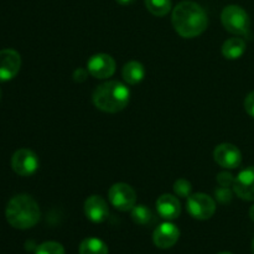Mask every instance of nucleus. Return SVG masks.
<instances>
[{
  "instance_id": "obj_13",
  "label": "nucleus",
  "mask_w": 254,
  "mask_h": 254,
  "mask_svg": "<svg viewBox=\"0 0 254 254\" xmlns=\"http://www.w3.org/2000/svg\"><path fill=\"white\" fill-rule=\"evenodd\" d=\"M84 215L93 223L104 222L109 215L108 205L101 196H89L84 202Z\"/></svg>"
},
{
  "instance_id": "obj_6",
  "label": "nucleus",
  "mask_w": 254,
  "mask_h": 254,
  "mask_svg": "<svg viewBox=\"0 0 254 254\" xmlns=\"http://www.w3.org/2000/svg\"><path fill=\"white\" fill-rule=\"evenodd\" d=\"M108 198L112 206L119 211H131L136 203L135 191L128 184L118 183L114 184L108 191Z\"/></svg>"
},
{
  "instance_id": "obj_10",
  "label": "nucleus",
  "mask_w": 254,
  "mask_h": 254,
  "mask_svg": "<svg viewBox=\"0 0 254 254\" xmlns=\"http://www.w3.org/2000/svg\"><path fill=\"white\" fill-rule=\"evenodd\" d=\"M21 67V57L19 52L11 49L0 51V82H6L14 78Z\"/></svg>"
},
{
  "instance_id": "obj_7",
  "label": "nucleus",
  "mask_w": 254,
  "mask_h": 254,
  "mask_svg": "<svg viewBox=\"0 0 254 254\" xmlns=\"http://www.w3.org/2000/svg\"><path fill=\"white\" fill-rule=\"evenodd\" d=\"M11 168L17 175L31 176L39 169V159L32 150L20 149L15 151L11 158Z\"/></svg>"
},
{
  "instance_id": "obj_2",
  "label": "nucleus",
  "mask_w": 254,
  "mask_h": 254,
  "mask_svg": "<svg viewBox=\"0 0 254 254\" xmlns=\"http://www.w3.org/2000/svg\"><path fill=\"white\" fill-rule=\"evenodd\" d=\"M5 216L10 226L17 230H29L37 225L41 217L40 207L30 195H16L7 202Z\"/></svg>"
},
{
  "instance_id": "obj_9",
  "label": "nucleus",
  "mask_w": 254,
  "mask_h": 254,
  "mask_svg": "<svg viewBox=\"0 0 254 254\" xmlns=\"http://www.w3.org/2000/svg\"><path fill=\"white\" fill-rule=\"evenodd\" d=\"M213 159L223 169H237L242 163V154L233 144L223 143L216 146Z\"/></svg>"
},
{
  "instance_id": "obj_27",
  "label": "nucleus",
  "mask_w": 254,
  "mask_h": 254,
  "mask_svg": "<svg viewBox=\"0 0 254 254\" xmlns=\"http://www.w3.org/2000/svg\"><path fill=\"white\" fill-rule=\"evenodd\" d=\"M250 217H251V220L254 222V205L250 208Z\"/></svg>"
},
{
  "instance_id": "obj_22",
  "label": "nucleus",
  "mask_w": 254,
  "mask_h": 254,
  "mask_svg": "<svg viewBox=\"0 0 254 254\" xmlns=\"http://www.w3.org/2000/svg\"><path fill=\"white\" fill-rule=\"evenodd\" d=\"M215 196H216V200L221 203H228L231 202L232 200V191L230 190V188H218L216 189L215 191Z\"/></svg>"
},
{
  "instance_id": "obj_18",
  "label": "nucleus",
  "mask_w": 254,
  "mask_h": 254,
  "mask_svg": "<svg viewBox=\"0 0 254 254\" xmlns=\"http://www.w3.org/2000/svg\"><path fill=\"white\" fill-rule=\"evenodd\" d=\"M146 9L155 16H165L171 10V0H144Z\"/></svg>"
},
{
  "instance_id": "obj_29",
  "label": "nucleus",
  "mask_w": 254,
  "mask_h": 254,
  "mask_svg": "<svg viewBox=\"0 0 254 254\" xmlns=\"http://www.w3.org/2000/svg\"><path fill=\"white\" fill-rule=\"evenodd\" d=\"M218 254H232V253H230V252H222V253H218Z\"/></svg>"
},
{
  "instance_id": "obj_21",
  "label": "nucleus",
  "mask_w": 254,
  "mask_h": 254,
  "mask_svg": "<svg viewBox=\"0 0 254 254\" xmlns=\"http://www.w3.org/2000/svg\"><path fill=\"white\" fill-rule=\"evenodd\" d=\"M191 191H192V186H191L190 181L185 180V179H179L178 181H175L174 184V192L179 197L188 198L191 195Z\"/></svg>"
},
{
  "instance_id": "obj_1",
  "label": "nucleus",
  "mask_w": 254,
  "mask_h": 254,
  "mask_svg": "<svg viewBox=\"0 0 254 254\" xmlns=\"http://www.w3.org/2000/svg\"><path fill=\"white\" fill-rule=\"evenodd\" d=\"M171 21L175 31L184 39L198 36L208 25L205 9L197 2L190 0H184L174 7Z\"/></svg>"
},
{
  "instance_id": "obj_24",
  "label": "nucleus",
  "mask_w": 254,
  "mask_h": 254,
  "mask_svg": "<svg viewBox=\"0 0 254 254\" xmlns=\"http://www.w3.org/2000/svg\"><path fill=\"white\" fill-rule=\"evenodd\" d=\"M245 108L246 112L254 118V92H251L245 99Z\"/></svg>"
},
{
  "instance_id": "obj_8",
  "label": "nucleus",
  "mask_w": 254,
  "mask_h": 254,
  "mask_svg": "<svg viewBox=\"0 0 254 254\" xmlns=\"http://www.w3.org/2000/svg\"><path fill=\"white\" fill-rule=\"evenodd\" d=\"M87 69L94 78H109L116 72V61L111 55L97 54L93 55L87 62Z\"/></svg>"
},
{
  "instance_id": "obj_23",
  "label": "nucleus",
  "mask_w": 254,
  "mask_h": 254,
  "mask_svg": "<svg viewBox=\"0 0 254 254\" xmlns=\"http://www.w3.org/2000/svg\"><path fill=\"white\" fill-rule=\"evenodd\" d=\"M216 179H217V183L220 184V186H222V188H231V186H233V184H235V178H233L230 173H226V171L218 174Z\"/></svg>"
},
{
  "instance_id": "obj_30",
  "label": "nucleus",
  "mask_w": 254,
  "mask_h": 254,
  "mask_svg": "<svg viewBox=\"0 0 254 254\" xmlns=\"http://www.w3.org/2000/svg\"><path fill=\"white\" fill-rule=\"evenodd\" d=\"M0 98H1V91H0Z\"/></svg>"
},
{
  "instance_id": "obj_20",
  "label": "nucleus",
  "mask_w": 254,
  "mask_h": 254,
  "mask_svg": "<svg viewBox=\"0 0 254 254\" xmlns=\"http://www.w3.org/2000/svg\"><path fill=\"white\" fill-rule=\"evenodd\" d=\"M35 254H66L64 248L61 243L59 242H45L40 245L35 251Z\"/></svg>"
},
{
  "instance_id": "obj_11",
  "label": "nucleus",
  "mask_w": 254,
  "mask_h": 254,
  "mask_svg": "<svg viewBox=\"0 0 254 254\" xmlns=\"http://www.w3.org/2000/svg\"><path fill=\"white\" fill-rule=\"evenodd\" d=\"M180 237V230L174 223L164 222L154 231V245L161 250H168L176 245Z\"/></svg>"
},
{
  "instance_id": "obj_4",
  "label": "nucleus",
  "mask_w": 254,
  "mask_h": 254,
  "mask_svg": "<svg viewBox=\"0 0 254 254\" xmlns=\"http://www.w3.org/2000/svg\"><path fill=\"white\" fill-rule=\"evenodd\" d=\"M221 21L228 32L235 35H247L250 32L251 20L247 11L238 5H228L222 10Z\"/></svg>"
},
{
  "instance_id": "obj_19",
  "label": "nucleus",
  "mask_w": 254,
  "mask_h": 254,
  "mask_svg": "<svg viewBox=\"0 0 254 254\" xmlns=\"http://www.w3.org/2000/svg\"><path fill=\"white\" fill-rule=\"evenodd\" d=\"M131 218L138 225H149L153 221V213L150 208L144 205H135L131 208Z\"/></svg>"
},
{
  "instance_id": "obj_12",
  "label": "nucleus",
  "mask_w": 254,
  "mask_h": 254,
  "mask_svg": "<svg viewBox=\"0 0 254 254\" xmlns=\"http://www.w3.org/2000/svg\"><path fill=\"white\" fill-rule=\"evenodd\" d=\"M233 191L242 200L254 201V166L238 174L233 184Z\"/></svg>"
},
{
  "instance_id": "obj_26",
  "label": "nucleus",
  "mask_w": 254,
  "mask_h": 254,
  "mask_svg": "<svg viewBox=\"0 0 254 254\" xmlns=\"http://www.w3.org/2000/svg\"><path fill=\"white\" fill-rule=\"evenodd\" d=\"M116 1L121 5H130V4H133L135 0H116Z\"/></svg>"
},
{
  "instance_id": "obj_14",
  "label": "nucleus",
  "mask_w": 254,
  "mask_h": 254,
  "mask_svg": "<svg viewBox=\"0 0 254 254\" xmlns=\"http://www.w3.org/2000/svg\"><path fill=\"white\" fill-rule=\"evenodd\" d=\"M156 210L161 218L166 221H173L180 216L181 205L178 197L170 193H164L156 201Z\"/></svg>"
},
{
  "instance_id": "obj_17",
  "label": "nucleus",
  "mask_w": 254,
  "mask_h": 254,
  "mask_svg": "<svg viewBox=\"0 0 254 254\" xmlns=\"http://www.w3.org/2000/svg\"><path fill=\"white\" fill-rule=\"evenodd\" d=\"M108 247L99 238L89 237L79 245V254H108Z\"/></svg>"
},
{
  "instance_id": "obj_16",
  "label": "nucleus",
  "mask_w": 254,
  "mask_h": 254,
  "mask_svg": "<svg viewBox=\"0 0 254 254\" xmlns=\"http://www.w3.org/2000/svg\"><path fill=\"white\" fill-rule=\"evenodd\" d=\"M246 47L247 45H246L245 40L240 39V37H232L223 44L222 55L227 60H238L246 52Z\"/></svg>"
},
{
  "instance_id": "obj_25",
  "label": "nucleus",
  "mask_w": 254,
  "mask_h": 254,
  "mask_svg": "<svg viewBox=\"0 0 254 254\" xmlns=\"http://www.w3.org/2000/svg\"><path fill=\"white\" fill-rule=\"evenodd\" d=\"M88 69H84V68H78L74 71L73 73V79L76 82H78V83H81V82H84L87 79V77H88Z\"/></svg>"
},
{
  "instance_id": "obj_5",
  "label": "nucleus",
  "mask_w": 254,
  "mask_h": 254,
  "mask_svg": "<svg viewBox=\"0 0 254 254\" xmlns=\"http://www.w3.org/2000/svg\"><path fill=\"white\" fill-rule=\"evenodd\" d=\"M186 208H188V212L190 213L191 217L205 221L215 215L216 202L211 196L202 192H197L189 196Z\"/></svg>"
},
{
  "instance_id": "obj_3",
  "label": "nucleus",
  "mask_w": 254,
  "mask_h": 254,
  "mask_svg": "<svg viewBox=\"0 0 254 254\" xmlns=\"http://www.w3.org/2000/svg\"><path fill=\"white\" fill-rule=\"evenodd\" d=\"M92 99L99 111L106 113H118L128 106L130 91L122 82L108 81L99 84L94 89Z\"/></svg>"
},
{
  "instance_id": "obj_28",
  "label": "nucleus",
  "mask_w": 254,
  "mask_h": 254,
  "mask_svg": "<svg viewBox=\"0 0 254 254\" xmlns=\"http://www.w3.org/2000/svg\"><path fill=\"white\" fill-rule=\"evenodd\" d=\"M252 253L254 254V240H253V242H252Z\"/></svg>"
},
{
  "instance_id": "obj_15",
  "label": "nucleus",
  "mask_w": 254,
  "mask_h": 254,
  "mask_svg": "<svg viewBox=\"0 0 254 254\" xmlns=\"http://www.w3.org/2000/svg\"><path fill=\"white\" fill-rule=\"evenodd\" d=\"M122 74H123V78L127 83L138 84L145 77V68L140 62L130 61L124 64Z\"/></svg>"
}]
</instances>
